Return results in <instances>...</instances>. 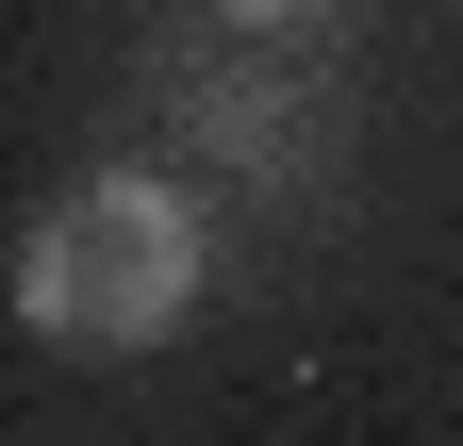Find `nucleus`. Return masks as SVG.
<instances>
[{"instance_id": "obj_1", "label": "nucleus", "mask_w": 463, "mask_h": 446, "mask_svg": "<svg viewBox=\"0 0 463 446\" xmlns=\"http://www.w3.org/2000/svg\"><path fill=\"white\" fill-rule=\"evenodd\" d=\"M199 282H215V232H199L183 182H149V165L67 182L33 215V248H17V314L50 348H165V330L199 314Z\"/></svg>"}, {"instance_id": "obj_2", "label": "nucleus", "mask_w": 463, "mask_h": 446, "mask_svg": "<svg viewBox=\"0 0 463 446\" xmlns=\"http://www.w3.org/2000/svg\"><path fill=\"white\" fill-rule=\"evenodd\" d=\"M215 17H249V33H298V17H331V0H215Z\"/></svg>"}]
</instances>
